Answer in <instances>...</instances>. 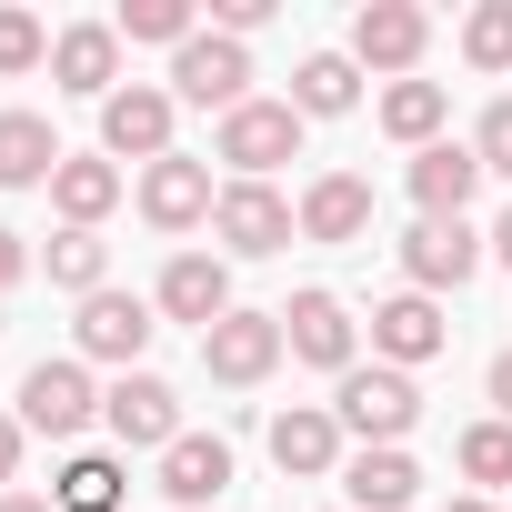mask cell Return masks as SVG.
Instances as JSON below:
<instances>
[{
    "mask_svg": "<svg viewBox=\"0 0 512 512\" xmlns=\"http://www.w3.org/2000/svg\"><path fill=\"white\" fill-rule=\"evenodd\" d=\"M332 422H342L362 452H392V442L422 422V392H412V372H392V362H352V372H342Z\"/></svg>",
    "mask_w": 512,
    "mask_h": 512,
    "instance_id": "1",
    "label": "cell"
},
{
    "mask_svg": "<svg viewBox=\"0 0 512 512\" xmlns=\"http://www.w3.org/2000/svg\"><path fill=\"white\" fill-rule=\"evenodd\" d=\"M171 101H201V111H241L251 101V51L221 41V31H191L171 51Z\"/></svg>",
    "mask_w": 512,
    "mask_h": 512,
    "instance_id": "2",
    "label": "cell"
},
{
    "mask_svg": "<svg viewBox=\"0 0 512 512\" xmlns=\"http://www.w3.org/2000/svg\"><path fill=\"white\" fill-rule=\"evenodd\" d=\"M241 181H262V171H282L292 151H302V111L292 101H241V111H221V141H211Z\"/></svg>",
    "mask_w": 512,
    "mask_h": 512,
    "instance_id": "3",
    "label": "cell"
},
{
    "mask_svg": "<svg viewBox=\"0 0 512 512\" xmlns=\"http://www.w3.org/2000/svg\"><path fill=\"white\" fill-rule=\"evenodd\" d=\"M292 342H282V312H231V322H211L201 332V372L211 382H231V392H251V382H272V362H282Z\"/></svg>",
    "mask_w": 512,
    "mask_h": 512,
    "instance_id": "4",
    "label": "cell"
},
{
    "mask_svg": "<svg viewBox=\"0 0 512 512\" xmlns=\"http://www.w3.org/2000/svg\"><path fill=\"white\" fill-rule=\"evenodd\" d=\"M211 231L241 251V262H272V251L302 231V211H292L272 181H221V211H211Z\"/></svg>",
    "mask_w": 512,
    "mask_h": 512,
    "instance_id": "5",
    "label": "cell"
},
{
    "mask_svg": "<svg viewBox=\"0 0 512 512\" xmlns=\"http://www.w3.org/2000/svg\"><path fill=\"white\" fill-rule=\"evenodd\" d=\"M151 302L141 292H91L81 302V322H71V342H81V362H111V372H141V352H151Z\"/></svg>",
    "mask_w": 512,
    "mask_h": 512,
    "instance_id": "6",
    "label": "cell"
},
{
    "mask_svg": "<svg viewBox=\"0 0 512 512\" xmlns=\"http://www.w3.org/2000/svg\"><path fill=\"white\" fill-rule=\"evenodd\" d=\"M91 412H101V392H91V362H81V352H71V362H31V372H21V432L71 442Z\"/></svg>",
    "mask_w": 512,
    "mask_h": 512,
    "instance_id": "7",
    "label": "cell"
},
{
    "mask_svg": "<svg viewBox=\"0 0 512 512\" xmlns=\"http://www.w3.org/2000/svg\"><path fill=\"white\" fill-rule=\"evenodd\" d=\"M171 111H181V101H171V91H151V81L111 91V101H101V151H111V161H141V171H151V161H171Z\"/></svg>",
    "mask_w": 512,
    "mask_h": 512,
    "instance_id": "8",
    "label": "cell"
},
{
    "mask_svg": "<svg viewBox=\"0 0 512 512\" xmlns=\"http://www.w3.org/2000/svg\"><path fill=\"white\" fill-rule=\"evenodd\" d=\"M101 422H111L131 452H171V442H181V392H171L161 372H121V382L101 392Z\"/></svg>",
    "mask_w": 512,
    "mask_h": 512,
    "instance_id": "9",
    "label": "cell"
},
{
    "mask_svg": "<svg viewBox=\"0 0 512 512\" xmlns=\"http://www.w3.org/2000/svg\"><path fill=\"white\" fill-rule=\"evenodd\" d=\"M472 272H482V241H472L462 221H412V231H402V282H412L422 302H432V292H462Z\"/></svg>",
    "mask_w": 512,
    "mask_h": 512,
    "instance_id": "10",
    "label": "cell"
},
{
    "mask_svg": "<svg viewBox=\"0 0 512 512\" xmlns=\"http://www.w3.org/2000/svg\"><path fill=\"white\" fill-rule=\"evenodd\" d=\"M422 41H432V21L412 11V0H362V11H352V61H362V71H392V81H412Z\"/></svg>",
    "mask_w": 512,
    "mask_h": 512,
    "instance_id": "11",
    "label": "cell"
},
{
    "mask_svg": "<svg viewBox=\"0 0 512 512\" xmlns=\"http://www.w3.org/2000/svg\"><path fill=\"white\" fill-rule=\"evenodd\" d=\"M211 211H221L211 161L171 151V161H151V171H141V221H151V231H191V221H211Z\"/></svg>",
    "mask_w": 512,
    "mask_h": 512,
    "instance_id": "12",
    "label": "cell"
},
{
    "mask_svg": "<svg viewBox=\"0 0 512 512\" xmlns=\"http://www.w3.org/2000/svg\"><path fill=\"white\" fill-rule=\"evenodd\" d=\"M282 342H292V362H312V372H352V342H362V322H352L332 292H292V312H282Z\"/></svg>",
    "mask_w": 512,
    "mask_h": 512,
    "instance_id": "13",
    "label": "cell"
},
{
    "mask_svg": "<svg viewBox=\"0 0 512 512\" xmlns=\"http://www.w3.org/2000/svg\"><path fill=\"white\" fill-rule=\"evenodd\" d=\"M51 81L81 91V101H111V91H121V31H111V21H71V31L51 41Z\"/></svg>",
    "mask_w": 512,
    "mask_h": 512,
    "instance_id": "14",
    "label": "cell"
},
{
    "mask_svg": "<svg viewBox=\"0 0 512 512\" xmlns=\"http://www.w3.org/2000/svg\"><path fill=\"white\" fill-rule=\"evenodd\" d=\"M472 191H482V151H472V141H432V151H412V201H422V221H462Z\"/></svg>",
    "mask_w": 512,
    "mask_h": 512,
    "instance_id": "15",
    "label": "cell"
},
{
    "mask_svg": "<svg viewBox=\"0 0 512 512\" xmlns=\"http://www.w3.org/2000/svg\"><path fill=\"white\" fill-rule=\"evenodd\" d=\"M171 322H231V262H211V251H171V272H161V292H151Z\"/></svg>",
    "mask_w": 512,
    "mask_h": 512,
    "instance_id": "16",
    "label": "cell"
},
{
    "mask_svg": "<svg viewBox=\"0 0 512 512\" xmlns=\"http://www.w3.org/2000/svg\"><path fill=\"white\" fill-rule=\"evenodd\" d=\"M51 211H61L71 231H101V221L121 211V161H111V151H71V161L51 171Z\"/></svg>",
    "mask_w": 512,
    "mask_h": 512,
    "instance_id": "17",
    "label": "cell"
},
{
    "mask_svg": "<svg viewBox=\"0 0 512 512\" xmlns=\"http://www.w3.org/2000/svg\"><path fill=\"white\" fill-rule=\"evenodd\" d=\"M452 342V322H442V302H422V292H392L382 312H372V352L392 362V372H412V362H432Z\"/></svg>",
    "mask_w": 512,
    "mask_h": 512,
    "instance_id": "18",
    "label": "cell"
},
{
    "mask_svg": "<svg viewBox=\"0 0 512 512\" xmlns=\"http://www.w3.org/2000/svg\"><path fill=\"white\" fill-rule=\"evenodd\" d=\"M272 462H282L292 482H322V472L342 462V422H332V402H292V412H272Z\"/></svg>",
    "mask_w": 512,
    "mask_h": 512,
    "instance_id": "19",
    "label": "cell"
},
{
    "mask_svg": "<svg viewBox=\"0 0 512 512\" xmlns=\"http://www.w3.org/2000/svg\"><path fill=\"white\" fill-rule=\"evenodd\" d=\"M372 231V181L362 171H322L302 191V241H362Z\"/></svg>",
    "mask_w": 512,
    "mask_h": 512,
    "instance_id": "20",
    "label": "cell"
},
{
    "mask_svg": "<svg viewBox=\"0 0 512 512\" xmlns=\"http://www.w3.org/2000/svg\"><path fill=\"white\" fill-rule=\"evenodd\" d=\"M161 492L191 512V502H221L231 492V442L221 432H181L171 452H161Z\"/></svg>",
    "mask_w": 512,
    "mask_h": 512,
    "instance_id": "21",
    "label": "cell"
},
{
    "mask_svg": "<svg viewBox=\"0 0 512 512\" xmlns=\"http://www.w3.org/2000/svg\"><path fill=\"white\" fill-rule=\"evenodd\" d=\"M342 492H352V512H412V492H422V462L392 442V452H352L342 462Z\"/></svg>",
    "mask_w": 512,
    "mask_h": 512,
    "instance_id": "22",
    "label": "cell"
},
{
    "mask_svg": "<svg viewBox=\"0 0 512 512\" xmlns=\"http://www.w3.org/2000/svg\"><path fill=\"white\" fill-rule=\"evenodd\" d=\"M71 151H61V131L41 121V111H0V191H31V181H51Z\"/></svg>",
    "mask_w": 512,
    "mask_h": 512,
    "instance_id": "23",
    "label": "cell"
},
{
    "mask_svg": "<svg viewBox=\"0 0 512 512\" xmlns=\"http://www.w3.org/2000/svg\"><path fill=\"white\" fill-rule=\"evenodd\" d=\"M352 101H362V61H352V51H312V61L292 71V111H302V121H342Z\"/></svg>",
    "mask_w": 512,
    "mask_h": 512,
    "instance_id": "24",
    "label": "cell"
},
{
    "mask_svg": "<svg viewBox=\"0 0 512 512\" xmlns=\"http://www.w3.org/2000/svg\"><path fill=\"white\" fill-rule=\"evenodd\" d=\"M442 121H452V91H442V81H392V91H382V131H392V141L432 151Z\"/></svg>",
    "mask_w": 512,
    "mask_h": 512,
    "instance_id": "25",
    "label": "cell"
},
{
    "mask_svg": "<svg viewBox=\"0 0 512 512\" xmlns=\"http://www.w3.org/2000/svg\"><path fill=\"white\" fill-rule=\"evenodd\" d=\"M41 272H51V292H81V302H91V292H111V241H101V231H61V241L41 251Z\"/></svg>",
    "mask_w": 512,
    "mask_h": 512,
    "instance_id": "26",
    "label": "cell"
},
{
    "mask_svg": "<svg viewBox=\"0 0 512 512\" xmlns=\"http://www.w3.org/2000/svg\"><path fill=\"white\" fill-rule=\"evenodd\" d=\"M121 482H131V472H121L111 452H71L51 502H61V512H121Z\"/></svg>",
    "mask_w": 512,
    "mask_h": 512,
    "instance_id": "27",
    "label": "cell"
},
{
    "mask_svg": "<svg viewBox=\"0 0 512 512\" xmlns=\"http://www.w3.org/2000/svg\"><path fill=\"white\" fill-rule=\"evenodd\" d=\"M111 31H121V41H171V51H181V41L201 31V11H191V0H121Z\"/></svg>",
    "mask_w": 512,
    "mask_h": 512,
    "instance_id": "28",
    "label": "cell"
},
{
    "mask_svg": "<svg viewBox=\"0 0 512 512\" xmlns=\"http://www.w3.org/2000/svg\"><path fill=\"white\" fill-rule=\"evenodd\" d=\"M462 61L472 71H512V0H482V11L462 21Z\"/></svg>",
    "mask_w": 512,
    "mask_h": 512,
    "instance_id": "29",
    "label": "cell"
},
{
    "mask_svg": "<svg viewBox=\"0 0 512 512\" xmlns=\"http://www.w3.org/2000/svg\"><path fill=\"white\" fill-rule=\"evenodd\" d=\"M51 61V31L31 21V11H0V81H21V71H41Z\"/></svg>",
    "mask_w": 512,
    "mask_h": 512,
    "instance_id": "30",
    "label": "cell"
},
{
    "mask_svg": "<svg viewBox=\"0 0 512 512\" xmlns=\"http://www.w3.org/2000/svg\"><path fill=\"white\" fill-rule=\"evenodd\" d=\"M462 472L472 482H512V422H472L462 432Z\"/></svg>",
    "mask_w": 512,
    "mask_h": 512,
    "instance_id": "31",
    "label": "cell"
},
{
    "mask_svg": "<svg viewBox=\"0 0 512 512\" xmlns=\"http://www.w3.org/2000/svg\"><path fill=\"white\" fill-rule=\"evenodd\" d=\"M472 151H482V171H502V181H512V91H502V101L482 111V131H472Z\"/></svg>",
    "mask_w": 512,
    "mask_h": 512,
    "instance_id": "32",
    "label": "cell"
},
{
    "mask_svg": "<svg viewBox=\"0 0 512 512\" xmlns=\"http://www.w3.org/2000/svg\"><path fill=\"white\" fill-rule=\"evenodd\" d=\"M262 21H272V0H211V31H221V41H251Z\"/></svg>",
    "mask_w": 512,
    "mask_h": 512,
    "instance_id": "33",
    "label": "cell"
},
{
    "mask_svg": "<svg viewBox=\"0 0 512 512\" xmlns=\"http://www.w3.org/2000/svg\"><path fill=\"white\" fill-rule=\"evenodd\" d=\"M21 272H31V251H21V231H0V292H11Z\"/></svg>",
    "mask_w": 512,
    "mask_h": 512,
    "instance_id": "34",
    "label": "cell"
},
{
    "mask_svg": "<svg viewBox=\"0 0 512 512\" xmlns=\"http://www.w3.org/2000/svg\"><path fill=\"white\" fill-rule=\"evenodd\" d=\"M492 422H512V352L492 362Z\"/></svg>",
    "mask_w": 512,
    "mask_h": 512,
    "instance_id": "35",
    "label": "cell"
},
{
    "mask_svg": "<svg viewBox=\"0 0 512 512\" xmlns=\"http://www.w3.org/2000/svg\"><path fill=\"white\" fill-rule=\"evenodd\" d=\"M11 472H21V422L0 412V482H11Z\"/></svg>",
    "mask_w": 512,
    "mask_h": 512,
    "instance_id": "36",
    "label": "cell"
},
{
    "mask_svg": "<svg viewBox=\"0 0 512 512\" xmlns=\"http://www.w3.org/2000/svg\"><path fill=\"white\" fill-rule=\"evenodd\" d=\"M0 512H61V502H41V492H0Z\"/></svg>",
    "mask_w": 512,
    "mask_h": 512,
    "instance_id": "37",
    "label": "cell"
},
{
    "mask_svg": "<svg viewBox=\"0 0 512 512\" xmlns=\"http://www.w3.org/2000/svg\"><path fill=\"white\" fill-rule=\"evenodd\" d=\"M492 251H502V262H512V211H502V221H492Z\"/></svg>",
    "mask_w": 512,
    "mask_h": 512,
    "instance_id": "38",
    "label": "cell"
},
{
    "mask_svg": "<svg viewBox=\"0 0 512 512\" xmlns=\"http://www.w3.org/2000/svg\"><path fill=\"white\" fill-rule=\"evenodd\" d=\"M452 512H492V502H452Z\"/></svg>",
    "mask_w": 512,
    "mask_h": 512,
    "instance_id": "39",
    "label": "cell"
}]
</instances>
